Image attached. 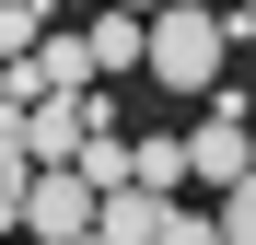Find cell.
<instances>
[{
	"instance_id": "cell-1",
	"label": "cell",
	"mask_w": 256,
	"mask_h": 245,
	"mask_svg": "<svg viewBox=\"0 0 256 245\" xmlns=\"http://www.w3.org/2000/svg\"><path fill=\"white\" fill-rule=\"evenodd\" d=\"M244 12H198V0H152V24H140V70L163 82V94H210V82L233 70V47H244Z\"/></svg>"
},
{
	"instance_id": "cell-2",
	"label": "cell",
	"mask_w": 256,
	"mask_h": 245,
	"mask_svg": "<svg viewBox=\"0 0 256 245\" xmlns=\"http://www.w3.org/2000/svg\"><path fill=\"white\" fill-rule=\"evenodd\" d=\"M175 163H186L198 187H222V198L244 187V94H233V82H210V117L186 129V152H175Z\"/></svg>"
},
{
	"instance_id": "cell-3",
	"label": "cell",
	"mask_w": 256,
	"mask_h": 245,
	"mask_svg": "<svg viewBox=\"0 0 256 245\" xmlns=\"http://www.w3.org/2000/svg\"><path fill=\"white\" fill-rule=\"evenodd\" d=\"M82 233H94V187H82L70 163L24 175V245H82Z\"/></svg>"
},
{
	"instance_id": "cell-4",
	"label": "cell",
	"mask_w": 256,
	"mask_h": 245,
	"mask_svg": "<svg viewBox=\"0 0 256 245\" xmlns=\"http://www.w3.org/2000/svg\"><path fill=\"white\" fill-rule=\"evenodd\" d=\"M82 70H140V24H128L116 0H105V24L82 35Z\"/></svg>"
},
{
	"instance_id": "cell-5",
	"label": "cell",
	"mask_w": 256,
	"mask_h": 245,
	"mask_svg": "<svg viewBox=\"0 0 256 245\" xmlns=\"http://www.w3.org/2000/svg\"><path fill=\"white\" fill-rule=\"evenodd\" d=\"M152 245H222V233H210V210H163V233Z\"/></svg>"
},
{
	"instance_id": "cell-6",
	"label": "cell",
	"mask_w": 256,
	"mask_h": 245,
	"mask_svg": "<svg viewBox=\"0 0 256 245\" xmlns=\"http://www.w3.org/2000/svg\"><path fill=\"white\" fill-rule=\"evenodd\" d=\"M24 233V175H0V245Z\"/></svg>"
},
{
	"instance_id": "cell-7",
	"label": "cell",
	"mask_w": 256,
	"mask_h": 245,
	"mask_svg": "<svg viewBox=\"0 0 256 245\" xmlns=\"http://www.w3.org/2000/svg\"><path fill=\"white\" fill-rule=\"evenodd\" d=\"M116 12H152V0H116Z\"/></svg>"
},
{
	"instance_id": "cell-8",
	"label": "cell",
	"mask_w": 256,
	"mask_h": 245,
	"mask_svg": "<svg viewBox=\"0 0 256 245\" xmlns=\"http://www.w3.org/2000/svg\"><path fill=\"white\" fill-rule=\"evenodd\" d=\"M12 245H24V233H12Z\"/></svg>"
}]
</instances>
